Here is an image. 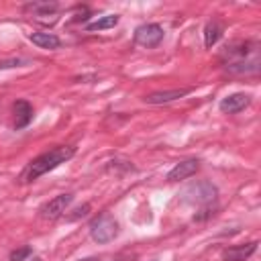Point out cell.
I'll list each match as a JSON object with an SVG mask.
<instances>
[{"label":"cell","mask_w":261,"mask_h":261,"mask_svg":"<svg viewBox=\"0 0 261 261\" xmlns=\"http://www.w3.org/2000/svg\"><path fill=\"white\" fill-rule=\"evenodd\" d=\"M33 120V106L27 100H18L14 104V126L24 128Z\"/></svg>","instance_id":"obj_9"},{"label":"cell","mask_w":261,"mask_h":261,"mask_svg":"<svg viewBox=\"0 0 261 261\" xmlns=\"http://www.w3.org/2000/svg\"><path fill=\"white\" fill-rule=\"evenodd\" d=\"M257 249V243H247V245H237V247H228L222 251V259L224 261H245L249 255H253Z\"/></svg>","instance_id":"obj_8"},{"label":"cell","mask_w":261,"mask_h":261,"mask_svg":"<svg viewBox=\"0 0 261 261\" xmlns=\"http://www.w3.org/2000/svg\"><path fill=\"white\" fill-rule=\"evenodd\" d=\"M31 247H20V249H16V251H12L10 253V261H22V259H27V257H31Z\"/></svg>","instance_id":"obj_15"},{"label":"cell","mask_w":261,"mask_h":261,"mask_svg":"<svg viewBox=\"0 0 261 261\" xmlns=\"http://www.w3.org/2000/svg\"><path fill=\"white\" fill-rule=\"evenodd\" d=\"M73 153H75L73 147H55V149H51L49 153L39 155L37 159H33V161L29 163V167H27L24 173H22V179H24V181H35L39 175H43V173L55 169L59 163H65L69 157H73Z\"/></svg>","instance_id":"obj_1"},{"label":"cell","mask_w":261,"mask_h":261,"mask_svg":"<svg viewBox=\"0 0 261 261\" xmlns=\"http://www.w3.org/2000/svg\"><path fill=\"white\" fill-rule=\"evenodd\" d=\"M33 261H41V259H39V257H35V259H33Z\"/></svg>","instance_id":"obj_18"},{"label":"cell","mask_w":261,"mask_h":261,"mask_svg":"<svg viewBox=\"0 0 261 261\" xmlns=\"http://www.w3.org/2000/svg\"><path fill=\"white\" fill-rule=\"evenodd\" d=\"M251 102V96L249 94H243V92H237V94H230L226 98L220 100V110L226 112V114H234V112H241L243 108H247Z\"/></svg>","instance_id":"obj_6"},{"label":"cell","mask_w":261,"mask_h":261,"mask_svg":"<svg viewBox=\"0 0 261 261\" xmlns=\"http://www.w3.org/2000/svg\"><path fill=\"white\" fill-rule=\"evenodd\" d=\"M198 171V159H186L181 163H177L175 167L169 169L167 173V181H179V179H186L190 175H194Z\"/></svg>","instance_id":"obj_7"},{"label":"cell","mask_w":261,"mask_h":261,"mask_svg":"<svg viewBox=\"0 0 261 261\" xmlns=\"http://www.w3.org/2000/svg\"><path fill=\"white\" fill-rule=\"evenodd\" d=\"M77 261H100L98 257H84V259H77Z\"/></svg>","instance_id":"obj_17"},{"label":"cell","mask_w":261,"mask_h":261,"mask_svg":"<svg viewBox=\"0 0 261 261\" xmlns=\"http://www.w3.org/2000/svg\"><path fill=\"white\" fill-rule=\"evenodd\" d=\"M190 90L188 88H181V90H167V92H153L149 96H145V102L149 104H163V102H171L175 98H181L186 96Z\"/></svg>","instance_id":"obj_10"},{"label":"cell","mask_w":261,"mask_h":261,"mask_svg":"<svg viewBox=\"0 0 261 261\" xmlns=\"http://www.w3.org/2000/svg\"><path fill=\"white\" fill-rule=\"evenodd\" d=\"M220 33H222V29H220L218 22H208V24H206V33H204V43H206V47H212V45L218 41Z\"/></svg>","instance_id":"obj_14"},{"label":"cell","mask_w":261,"mask_h":261,"mask_svg":"<svg viewBox=\"0 0 261 261\" xmlns=\"http://www.w3.org/2000/svg\"><path fill=\"white\" fill-rule=\"evenodd\" d=\"M27 12H33V14H47V12H53L57 10V4L53 2H31L24 6Z\"/></svg>","instance_id":"obj_13"},{"label":"cell","mask_w":261,"mask_h":261,"mask_svg":"<svg viewBox=\"0 0 261 261\" xmlns=\"http://www.w3.org/2000/svg\"><path fill=\"white\" fill-rule=\"evenodd\" d=\"M216 196V188L208 181H196L184 190V198L192 204H208Z\"/></svg>","instance_id":"obj_4"},{"label":"cell","mask_w":261,"mask_h":261,"mask_svg":"<svg viewBox=\"0 0 261 261\" xmlns=\"http://www.w3.org/2000/svg\"><path fill=\"white\" fill-rule=\"evenodd\" d=\"M116 22H118V14H106V16H100L98 20L90 22L86 29L88 31H104V29H112Z\"/></svg>","instance_id":"obj_12"},{"label":"cell","mask_w":261,"mask_h":261,"mask_svg":"<svg viewBox=\"0 0 261 261\" xmlns=\"http://www.w3.org/2000/svg\"><path fill=\"white\" fill-rule=\"evenodd\" d=\"M88 210H90V204H84V206L75 208V210H73V214H71V216H67V218H69V220H73V218H77V216H84V214H88Z\"/></svg>","instance_id":"obj_16"},{"label":"cell","mask_w":261,"mask_h":261,"mask_svg":"<svg viewBox=\"0 0 261 261\" xmlns=\"http://www.w3.org/2000/svg\"><path fill=\"white\" fill-rule=\"evenodd\" d=\"M90 234L96 243H110L118 234V222L110 212H102L90 222Z\"/></svg>","instance_id":"obj_2"},{"label":"cell","mask_w":261,"mask_h":261,"mask_svg":"<svg viewBox=\"0 0 261 261\" xmlns=\"http://www.w3.org/2000/svg\"><path fill=\"white\" fill-rule=\"evenodd\" d=\"M165 37V31L161 24H155V22H147V24H141L137 27L135 31V43L141 45V47H157Z\"/></svg>","instance_id":"obj_3"},{"label":"cell","mask_w":261,"mask_h":261,"mask_svg":"<svg viewBox=\"0 0 261 261\" xmlns=\"http://www.w3.org/2000/svg\"><path fill=\"white\" fill-rule=\"evenodd\" d=\"M31 41L37 45V47H43V49H57L61 45L59 37L53 35V33H33L31 35Z\"/></svg>","instance_id":"obj_11"},{"label":"cell","mask_w":261,"mask_h":261,"mask_svg":"<svg viewBox=\"0 0 261 261\" xmlns=\"http://www.w3.org/2000/svg\"><path fill=\"white\" fill-rule=\"evenodd\" d=\"M69 202H71V194H59V196L51 198L47 204H43L41 216L53 220V218H57V216H61V214L65 212V208H67Z\"/></svg>","instance_id":"obj_5"}]
</instances>
